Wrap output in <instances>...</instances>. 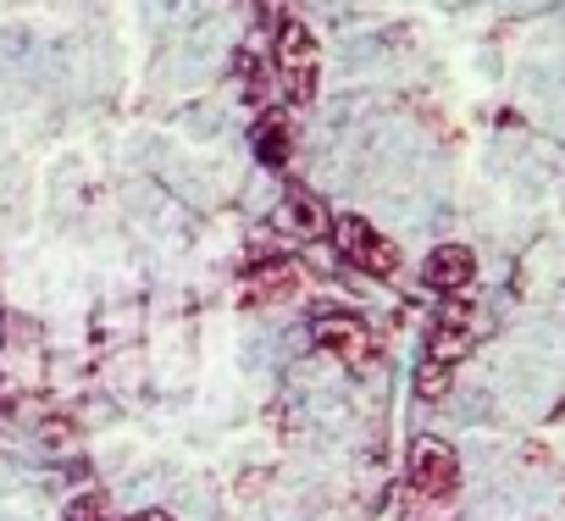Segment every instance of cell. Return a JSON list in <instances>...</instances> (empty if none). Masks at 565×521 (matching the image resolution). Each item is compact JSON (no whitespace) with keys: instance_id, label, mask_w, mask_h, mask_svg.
<instances>
[{"instance_id":"30bf717a","label":"cell","mask_w":565,"mask_h":521,"mask_svg":"<svg viewBox=\"0 0 565 521\" xmlns=\"http://www.w3.org/2000/svg\"><path fill=\"white\" fill-rule=\"evenodd\" d=\"M67 521H106V499L100 493H78L67 504Z\"/></svg>"},{"instance_id":"8992f818","label":"cell","mask_w":565,"mask_h":521,"mask_svg":"<svg viewBox=\"0 0 565 521\" xmlns=\"http://www.w3.org/2000/svg\"><path fill=\"white\" fill-rule=\"evenodd\" d=\"M471 278H477V255H471L466 244H438V249L427 255V284H433L438 295H466Z\"/></svg>"},{"instance_id":"6da1fadb","label":"cell","mask_w":565,"mask_h":521,"mask_svg":"<svg viewBox=\"0 0 565 521\" xmlns=\"http://www.w3.org/2000/svg\"><path fill=\"white\" fill-rule=\"evenodd\" d=\"M271 56H277V78H282V89H289V100H311L317 95V34L300 18L277 23Z\"/></svg>"},{"instance_id":"9c48e42d","label":"cell","mask_w":565,"mask_h":521,"mask_svg":"<svg viewBox=\"0 0 565 521\" xmlns=\"http://www.w3.org/2000/svg\"><path fill=\"white\" fill-rule=\"evenodd\" d=\"M416 394H422V400H444V394H449V366L427 355V361L416 366Z\"/></svg>"},{"instance_id":"5b68a950","label":"cell","mask_w":565,"mask_h":521,"mask_svg":"<svg viewBox=\"0 0 565 521\" xmlns=\"http://www.w3.org/2000/svg\"><path fill=\"white\" fill-rule=\"evenodd\" d=\"M411 488L416 499H449L460 488V455L444 438H422L411 455Z\"/></svg>"},{"instance_id":"52a82bcc","label":"cell","mask_w":565,"mask_h":521,"mask_svg":"<svg viewBox=\"0 0 565 521\" xmlns=\"http://www.w3.org/2000/svg\"><path fill=\"white\" fill-rule=\"evenodd\" d=\"M289 150H295L289 117H277V111H266V117L255 123V156H260L266 167H289Z\"/></svg>"},{"instance_id":"3957f363","label":"cell","mask_w":565,"mask_h":521,"mask_svg":"<svg viewBox=\"0 0 565 521\" xmlns=\"http://www.w3.org/2000/svg\"><path fill=\"white\" fill-rule=\"evenodd\" d=\"M333 244L344 249V260H355V267L372 273V278H394V273H399V249H394L366 216H339V222H333Z\"/></svg>"},{"instance_id":"7a4b0ae2","label":"cell","mask_w":565,"mask_h":521,"mask_svg":"<svg viewBox=\"0 0 565 521\" xmlns=\"http://www.w3.org/2000/svg\"><path fill=\"white\" fill-rule=\"evenodd\" d=\"M311 333H317V344H322L328 355H339L344 366H366V361L377 355L372 328H366L355 311H344V306H317V311H311Z\"/></svg>"},{"instance_id":"8fae6325","label":"cell","mask_w":565,"mask_h":521,"mask_svg":"<svg viewBox=\"0 0 565 521\" xmlns=\"http://www.w3.org/2000/svg\"><path fill=\"white\" fill-rule=\"evenodd\" d=\"M134 521H172L167 510H145V515H134Z\"/></svg>"},{"instance_id":"ba28073f","label":"cell","mask_w":565,"mask_h":521,"mask_svg":"<svg viewBox=\"0 0 565 521\" xmlns=\"http://www.w3.org/2000/svg\"><path fill=\"white\" fill-rule=\"evenodd\" d=\"M282 216H289V227L295 233H311V238H322L333 222H328V205L317 200V194H306V189H295L289 200H282Z\"/></svg>"},{"instance_id":"277c9868","label":"cell","mask_w":565,"mask_h":521,"mask_svg":"<svg viewBox=\"0 0 565 521\" xmlns=\"http://www.w3.org/2000/svg\"><path fill=\"white\" fill-rule=\"evenodd\" d=\"M477 306L466 300V295H449V306L438 311V322H433V333H427V355L433 361H444V366H455L471 344H477Z\"/></svg>"}]
</instances>
